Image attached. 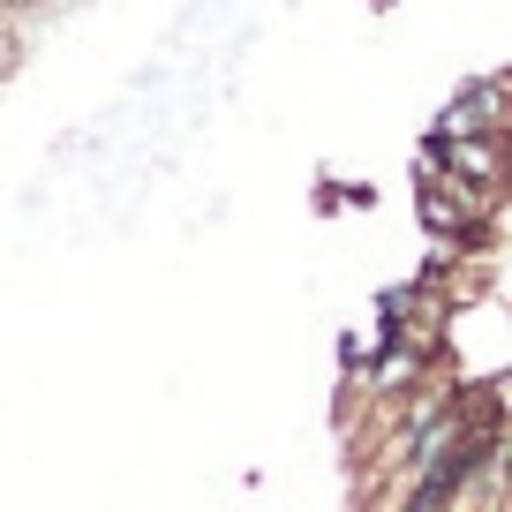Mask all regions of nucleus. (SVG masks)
<instances>
[{"label": "nucleus", "instance_id": "1", "mask_svg": "<svg viewBox=\"0 0 512 512\" xmlns=\"http://www.w3.org/2000/svg\"><path fill=\"white\" fill-rule=\"evenodd\" d=\"M452 407H460V422H512L505 384H497V377H460V384H452Z\"/></svg>", "mask_w": 512, "mask_h": 512}, {"label": "nucleus", "instance_id": "2", "mask_svg": "<svg viewBox=\"0 0 512 512\" xmlns=\"http://www.w3.org/2000/svg\"><path fill=\"white\" fill-rule=\"evenodd\" d=\"M362 354H369L362 339H354V332H339V377H354V369H362Z\"/></svg>", "mask_w": 512, "mask_h": 512}]
</instances>
